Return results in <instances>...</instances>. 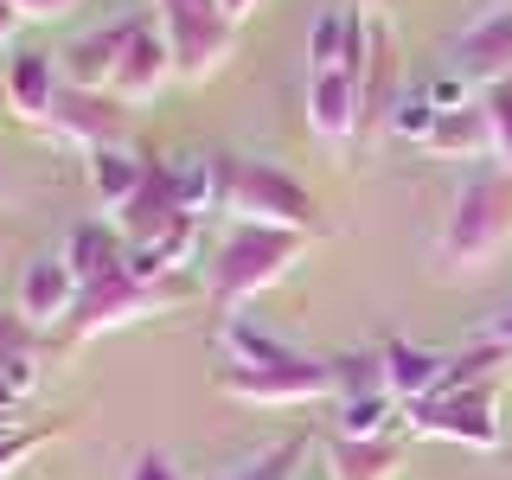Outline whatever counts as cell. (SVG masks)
Listing matches in <instances>:
<instances>
[{
    "label": "cell",
    "mask_w": 512,
    "mask_h": 480,
    "mask_svg": "<svg viewBox=\"0 0 512 480\" xmlns=\"http://www.w3.org/2000/svg\"><path fill=\"white\" fill-rule=\"evenodd\" d=\"M506 244H512V173H474L436 231V276L442 282L487 276Z\"/></svg>",
    "instance_id": "6da1fadb"
},
{
    "label": "cell",
    "mask_w": 512,
    "mask_h": 480,
    "mask_svg": "<svg viewBox=\"0 0 512 480\" xmlns=\"http://www.w3.org/2000/svg\"><path fill=\"white\" fill-rule=\"evenodd\" d=\"M314 237H295V231H256V224H237L231 237L218 244L212 269H205V288H212V308L231 320L244 301H256L263 288H276L288 269L301 263Z\"/></svg>",
    "instance_id": "7a4b0ae2"
},
{
    "label": "cell",
    "mask_w": 512,
    "mask_h": 480,
    "mask_svg": "<svg viewBox=\"0 0 512 480\" xmlns=\"http://www.w3.org/2000/svg\"><path fill=\"white\" fill-rule=\"evenodd\" d=\"M224 212L237 224H256V231H295V237H327V218H320L314 192L295 180V173L269 167V160H231V192H224Z\"/></svg>",
    "instance_id": "3957f363"
},
{
    "label": "cell",
    "mask_w": 512,
    "mask_h": 480,
    "mask_svg": "<svg viewBox=\"0 0 512 480\" xmlns=\"http://www.w3.org/2000/svg\"><path fill=\"white\" fill-rule=\"evenodd\" d=\"M154 20L167 32L173 45V64H180V77H212L231 64L237 52V20H224L218 0H154Z\"/></svg>",
    "instance_id": "277c9868"
},
{
    "label": "cell",
    "mask_w": 512,
    "mask_h": 480,
    "mask_svg": "<svg viewBox=\"0 0 512 480\" xmlns=\"http://www.w3.org/2000/svg\"><path fill=\"white\" fill-rule=\"evenodd\" d=\"M500 384H468V391H448V397H429V404L404 410V436H423V442H461V448H480L493 455L500 448Z\"/></svg>",
    "instance_id": "5b68a950"
},
{
    "label": "cell",
    "mask_w": 512,
    "mask_h": 480,
    "mask_svg": "<svg viewBox=\"0 0 512 480\" xmlns=\"http://www.w3.org/2000/svg\"><path fill=\"white\" fill-rule=\"evenodd\" d=\"M180 301H186V282H141V276L122 269V276L84 288V301H77V314H71V333L77 340H103V333L135 327V320H148V314H167V308H180Z\"/></svg>",
    "instance_id": "8992f818"
},
{
    "label": "cell",
    "mask_w": 512,
    "mask_h": 480,
    "mask_svg": "<svg viewBox=\"0 0 512 480\" xmlns=\"http://www.w3.org/2000/svg\"><path fill=\"white\" fill-rule=\"evenodd\" d=\"M218 391L237 404H314V397H340V378H333V359L295 352L288 365H224Z\"/></svg>",
    "instance_id": "52a82bcc"
},
{
    "label": "cell",
    "mask_w": 512,
    "mask_h": 480,
    "mask_svg": "<svg viewBox=\"0 0 512 480\" xmlns=\"http://www.w3.org/2000/svg\"><path fill=\"white\" fill-rule=\"evenodd\" d=\"M448 77H461L468 90H493L500 77H512V0L487 7L480 20H468L448 45Z\"/></svg>",
    "instance_id": "ba28073f"
},
{
    "label": "cell",
    "mask_w": 512,
    "mask_h": 480,
    "mask_svg": "<svg viewBox=\"0 0 512 480\" xmlns=\"http://www.w3.org/2000/svg\"><path fill=\"white\" fill-rule=\"evenodd\" d=\"M77 301H84V282L71 276L64 250H39V256H32V263L20 269V288H13V314H20L32 333L71 327Z\"/></svg>",
    "instance_id": "9c48e42d"
},
{
    "label": "cell",
    "mask_w": 512,
    "mask_h": 480,
    "mask_svg": "<svg viewBox=\"0 0 512 480\" xmlns=\"http://www.w3.org/2000/svg\"><path fill=\"white\" fill-rule=\"evenodd\" d=\"M148 13H135V20H116V26H103V32H84L77 45H64L58 64H64V84L71 90H103L116 84V71H122V58H128V45H135V32Z\"/></svg>",
    "instance_id": "30bf717a"
},
{
    "label": "cell",
    "mask_w": 512,
    "mask_h": 480,
    "mask_svg": "<svg viewBox=\"0 0 512 480\" xmlns=\"http://www.w3.org/2000/svg\"><path fill=\"white\" fill-rule=\"evenodd\" d=\"M173 77H180V64H173L167 32H160V20H141L135 45H128V58L116 71V84H109V96H116V103H148V96H160Z\"/></svg>",
    "instance_id": "8fae6325"
},
{
    "label": "cell",
    "mask_w": 512,
    "mask_h": 480,
    "mask_svg": "<svg viewBox=\"0 0 512 480\" xmlns=\"http://www.w3.org/2000/svg\"><path fill=\"white\" fill-rule=\"evenodd\" d=\"M52 135L58 141H77V148H90V154L96 148H122V109H116V96L64 84L58 109H52Z\"/></svg>",
    "instance_id": "7c38bea8"
},
{
    "label": "cell",
    "mask_w": 512,
    "mask_h": 480,
    "mask_svg": "<svg viewBox=\"0 0 512 480\" xmlns=\"http://www.w3.org/2000/svg\"><path fill=\"white\" fill-rule=\"evenodd\" d=\"M186 218V205H180V186H173V167H148V180H141V192L116 212V231L128 237V250L135 244H154L160 231H173V224Z\"/></svg>",
    "instance_id": "4fadbf2b"
},
{
    "label": "cell",
    "mask_w": 512,
    "mask_h": 480,
    "mask_svg": "<svg viewBox=\"0 0 512 480\" xmlns=\"http://www.w3.org/2000/svg\"><path fill=\"white\" fill-rule=\"evenodd\" d=\"M64 96V64L52 52H20L7 64V103L13 116L32 122V128H52V109Z\"/></svg>",
    "instance_id": "5bb4252c"
},
{
    "label": "cell",
    "mask_w": 512,
    "mask_h": 480,
    "mask_svg": "<svg viewBox=\"0 0 512 480\" xmlns=\"http://www.w3.org/2000/svg\"><path fill=\"white\" fill-rule=\"evenodd\" d=\"M378 365H384V391H391L404 410L429 404V397L442 391V372H448L442 352L410 346V340H384V346H378Z\"/></svg>",
    "instance_id": "9a60e30c"
},
{
    "label": "cell",
    "mask_w": 512,
    "mask_h": 480,
    "mask_svg": "<svg viewBox=\"0 0 512 480\" xmlns=\"http://www.w3.org/2000/svg\"><path fill=\"white\" fill-rule=\"evenodd\" d=\"M308 128L327 148H352V141H359V84H352L346 71L308 77Z\"/></svg>",
    "instance_id": "2e32d148"
},
{
    "label": "cell",
    "mask_w": 512,
    "mask_h": 480,
    "mask_svg": "<svg viewBox=\"0 0 512 480\" xmlns=\"http://www.w3.org/2000/svg\"><path fill=\"white\" fill-rule=\"evenodd\" d=\"M320 461H327V480H397V468H404V442L397 436H378V442L333 436Z\"/></svg>",
    "instance_id": "e0dca14e"
},
{
    "label": "cell",
    "mask_w": 512,
    "mask_h": 480,
    "mask_svg": "<svg viewBox=\"0 0 512 480\" xmlns=\"http://www.w3.org/2000/svg\"><path fill=\"white\" fill-rule=\"evenodd\" d=\"M192 250H199V218H180L173 231H160L154 244H135V250H128V276H141V282H173V276L192 263Z\"/></svg>",
    "instance_id": "ac0fdd59"
},
{
    "label": "cell",
    "mask_w": 512,
    "mask_h": 480,
    "mask_svg": "<svg viewBox=\"0 0 512 480\" xmlns=\"http://www.w3.org/2000/svg\"><path fill=\"white\" fill-rule=\"evenodd\" d=\"M0 384H7L20 404L39 391V333L13 308H0Z\"/></svg>",
    "instance_id": "d6986e66"
},
{
    "label": "cell",
    "mask_w": 512,
    "mask_h": 480,
    "mask_svg": "<svg viewBox=\"0 0 512 480\" xmlns=\"http://www.w3.org/2000/svg\"><path fill=\"white\" fill-rule=\"evenodd\" d=\"M423 148H429V154H442V160L493 154V122H487V109H480V103H468V109H442Z\"/></svg>",
    "instance_id": "ffe728a7"
},
{
    "label": "cell",
    "mask_w": 512,
    "mask_h": 480,
    "mask_svg": "<svg viewBox=\"0 0 512 480\" xmlns=\"http://www.w3.org/2000/svg\"><path fill=\"white\" fill-rule=\"evenodd\" d=\"M64 263H71V276L84 288H96V282H109V276L128 269V250L103 231V224H77V231L64 237Z\"/></svg>",
    "instance_id": "44dd1931"
},
{
    "label": "cell",
    "mask_w": 512,
    "mask_h": 480,
    "mask_svg": "<svg viewBox=\"0 0 512 480\" xmlns=\"http://www.w3.org/2000/svg\"><path fill=\"white\" fill-rule=\"evenodd\" d=\"M148 167L154 160L135 154V148H96L90 154V192L109 205V212H122V205L141 192V180H148Z\"/></svg>",
    "instance_id": "7402d4cb"
},
{
    "label": "cell",
    "mask_w": 512,
    "mask_h": 480,
    "mask_svg": "<svg viewBox=\"0 0 512 480\" xmlns=\"http://www.w3.org/2000/svg\"><path fill=\"white\" fill-rule=\"evenodd\" d=\"M384 429H397V436H404V404H397L391 391H365V397H346V404H340V436L378 442Z\"/></svg>",
    "instance_id": "603a6c76"
},
{
    "label": "cell",
    "mask_w": 512,
    "mask_h": 480,
    "mask_svg": "<svg viewBox=\"0 0 512 480\" xmlns=\"http://www.w3.org/2000/svg\"><path fill=\"white\" fill-rule=\"evenodd\" d=\"M346 45H352V13L327 7V13H320V20L308 26V77L340 71V64H346Z\"/></svg>",
    "instance_id": "cb8c5ba5"
},
{
    "label": "cell",
    "mask_w": 512,
    "mask_h": 480,
    "mask_svg": "<svg viewBox=\"0 0 512 480\" xmlns=\"http://www.w3.org/2000/svg\"><path fill=\"white\" fill-rule=\"evenodd\" d=\"M436 96L429 90H410V96H397V109H391V128L384 135H397V141H429V128H436Z\"/></svg>",
    "instance_id": "d4e9b609"
},
{
    "label": "cell",
    "mask_w": 512,
    "mask_h": 480,
    "mask_svg": "<svg viewBox=\"0 0 512 480\" xmlns=\"http://www.w3.org/2000/svg\"><path fill=\"white\" fill-rule=\"evenodd\" d=\"M64 436V423H39V429H13V436H0V480L7 474H20L32 455H39L45 442H58Z\"/></svg>",
    "instance_id": "484cf974"
},
{
    "label": "cell",
    "mask_w": 512,
    "mask_h": 480,
    "mask_svg": "<svg viewBox=\"0 0 512 480\" xmlns=\"http://www.w3.org/2000/svg\"><path fill=\"white\" fill-rule=\"evenodd\" d=\"M480 109H487V122H493V141L512 135V77H500L493 90H480Z\"/></svg>",
    "instance_id": "4316f807"
},
{
    "label": "cell",
    "mask_w": 512,
    "mask_h": 480,
    "mask_svg": "<svg viewBox=\"0 0 512 480\" xmlns=\"http://www.w3.org/2000/svg\"><path fill=\"white\" fill-rule=\"evenodd\" d=\"M122 480H180V468H173L160 448H135V461H128Z\"/></svg>",
    "instance_id": "83f0119b"
},
{
    "label": "cell",
    "mask_w": 512,
    "mask_h": 480,
    "mask_svg": "<svg viewBox=\"0 0 512 480\" xmlns=\"http://www.w3.org/2000/svg\"><path fill=\"white\" fill-rule=\"evenodd\" d=\"M20 20H64V13L77 7V0H7Z\"/></svg>",
    "instance_id": "f1b7e54d"
},
{
    "label": "cell",
    "mask_w": 512,
    "mask_h": 480,
    "mask_svg": "<svg viewBox=\"0 0 512 480\" xmlns=\"http://www.w3.org/2000/svg\"><path fill=\"white\" fill-rule=\"evenodd\" d=\"M487 346H500V352H512V308H500L487 320Z\"/></svg>",
    "instance_id": "f546056e"
},
{
    "label": "cell",
    "mask_w": 512,
    "mask_h": 480,
    "mask_svg": "<svg viewBox=\"0 0 512 480\" xmlns=\"http://www.w3.org/2000/svg\"><path fill=\"white\" fill-rule=\"evenodd\" d=\"M13 32H20V13H13V7H7V0H0V45H7V39H13Z\"/></svg>",
    "instance_id": "4dcf8cb0"
},
{
    "label": "cell",
    "mask_w": 512,
    "mask_h": 480,
    "mask_svg": "<svg viewBox=\"0 0 512 480\" xmlns=\"http://www.w3.org/2000/svg\"><path fill=\"white\" fill-rule=\"evenodd\" d=\"M218 7H224V20H244V13L256 7V0H218Z\"/></svg>",
    "instance_id": "1f68e13d"
},
{
    "label": "cell",
    "mask_w": 512,
    "mask_h": 480,
    "mask_svg": "<svg viewBox=\"0 0 512 480\" xmlns=\"http://www.w3.org/2000/svg\"><path fill=\"white\" fill-rule=\"evenodd\" d=\"M352 7H359L365 20H384V7H391V0H352Z\"/></svg>",
    "instance_id": "d6a6232c"
},
{
    "label": "cell",
    "mask_w": 512,
    "mask_h": 480,
    "mask_svg": "<svg viewBox=\"0 0 512 480\" xmlns=\"http://www.w3.org/2000/svg\"><path fill=\"white\" fill-rule=\"evenodd\" d=\"M493 154H500V173H512V135H500V141H493Z\"/></svg>",
    "instance_id": "836d02e7"
},
{
    "label": "cell",
    "mask_w": 512,
    "mask_h": 480,
    "mask_svg": "<svg viewBox=\"0 0 512 480\" xmlns=\"http://www.w3.org/2000/svg\"><path fill=\"white\" fill-rule=\"evenodd\" d=\"M0 410H20V397H13V391H7V384H0Z\"/></svg>",
    "instance_id": "e575fe53"
},
{
    "label": "cell",
    "mask_w": 512,
    "mask_h": 480,
    "mask_svg": "<svg viewBox=\"0 0 512 480\" xmlns=\"http://www.w3.org/2000/svg\"><path fill=\"white\" fill-rule=\"evenodd\" d=\"M0 192H7V180H0Z\"/></svg>",
    "instance_id": "d590c367"
}]
</instances>
